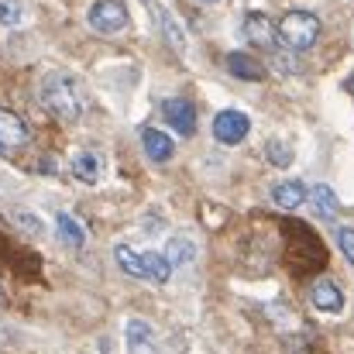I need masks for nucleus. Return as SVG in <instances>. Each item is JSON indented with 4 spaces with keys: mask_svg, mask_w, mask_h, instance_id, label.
<instances>
[{
    "mask_svg": "<svg viewBox=\"0 0 354 354\" xmlns=\"http://www.w3.org/2000/svg\"><path fill=\"white\" fill-rule=\"evenodd\" d=\"M38 97L45 104L48 114H55L59 120H80L86 111V100H83V90L76 86L73 76L66 73H48L38 86Z\"/></svg>",
    "mask_w": 354,
    "mask_h": 354,
    "instance_id": "nucleus-1",
    "label": "nucleus"
},
{
    "mask_svg": "<svg viewBox=\"0 0 354 354\" xmlns=\"http://www.w3.org/2000/svg\"><path fill=\"white\" fill-rule=\"evenodd\" d=\"M114 258H118V265L127 275L148 279V282H162V286L172 279V268H176L165 251H131L127 244H118V248H114Z\"/></svg>",
    "mask_w": 354,
    "mask_h": 354,
    "instance_id": "nucleus-2",
    "label": "nucleus"
},
{
    "mask_svg": "<svg viewBox=\"0 0 354 354\" xmlns=\"http://www.w3.org/2000/svg\"><path fill=\"white\" fill-rule=\"evenodd\" d=\"M275 31H279V41H282L289 52H306V48H313L317 38H320V17L310 14V10H289V14L275 24Z\"/></svg>",
    "mask_w": 354,
    "mask_h": 354,
    "instance_id": "nucleus-3",
    "label": "nucleus"
},
{
    "mask_svg": "<svg viewBox=\"0 0 354 354\" xmlns=\"http://www.w3.org/2000/svg\"><path fill=\"white\" fill-rule=\"evenodd\" d=\"M127 21H131V14H127L124 0H97L86 10V24L97 35H120L127 28Z\"/></svg>",
    "mask_w": 354,
    "mask_h": 354,
    "instance_id": "nucleus-4",
    "label": "nucleus"
},
{
    "mask_svg": "<svg viewBox=\"0 0 354 354\" xmlns=\"http://www.w3.org/2000/svg\"><path fill=\"white\" fill-rule=\"evenodd\" d=\"M248 131H251V120L241 111H221L214 118V138L221 145H241L248 138Z\"/></svg>",
    "mask_w": 354,
    "mask_h": 354,
    "instance_id": "nucleus-5",
    "label": "nucleus"
},
{
    "mask_svg": "<svg viewBox=\"0 0 354 354\" xmlns=\"http://www.w3.org/2000/svg\"><path fill=\"white\" fill-rule=\"evenodd\" d=\"M241 31H244V38H248L254 48H275V45H279V31H275V24H272L265 14H258V10L244 14Z\"/></svg>",
    "mask_w": 354,
    "mask_h": 354,
    "instance_id": "nucleus-6",
    "label": "nucleus"
},
{
    "mask_svg": "<svg viewBox=\"0 0 354 354\" xmlns=\"http://www.w3.org/2000/svg\"><path fill=\"white\" fill-rule=\"evenodd\" d=\"M162 118H165V124H169L172 131H179V134H186V138L196 131V107H193L189 100H183V97L165 100V104H162Z\"/></svg>",
    "mask_w": 354,
    "mask_h": 354,
    "instance_id": "nucleus-7",
    "label": "nucleus"
},
{
    "mask_svg": "<svg viewBox=\"0 0 354 354\" xmlns=\"http://www.w3.org/2000/svg\"><path fill=\"white\" fill-rule=\"evenodd\" d=\"M310 303H313L320 313H341V310H344V296H341L337 282H330V279H317V282H313Z\"/></svg>",
    "mask_w": 354,
    "mask_h": 354,
    "instance_id": "nucleus-8",
    "label": "nucleus"
},
{
    "mask_svg": "<svg viewBox=\"0 0 354 354\" xmlns=\"http://www.w3.org/2000/svg\"><path fill=\"white\" fill-rule=\"evenodd\" d=\"M141 145H145V155L151 162H169L176 155V141L165 131H158V127H145L141 131Z\"/></svg>",
    "mask_w": 354,
    "mask_h": 354,
    "instance_id": "nucleus-9",
    "label": "nucleus"
},
{
    "mask_svg": "<svg viewBox=\"0 0 354 354\" xmlns=\"http://www.w3.org/2000/svg\"><path fill=\"white\" fill-rule=\"evenodd\" d=\"M306 183H299V179H286V183H275L272 186V200H275V207H282V210H299L303 203H306Z\"/></svg>",
    "mask_w": 354,
    "mask_h": 354,
    "instance_id": "nucleus-10",
    "label": "nucleus"
},
{
    "mask_svg": "<svg viewBox=\"0 0 354 354\" xmlns=\"http://www.w3.org/2000/svg\"><path fill=\"white\" fill-rule=\"evenodd\" d=\"M28 138H31V134H28V124H24V120L17 118L14 111H0V145H3V151L21 148Z\"/></svg>",
    "mask_w": 354,
    "mask_h": 354,
    "instance_id": "nucleus-11",
    "label": "nucleus"
},
{
    "mask_svg": "<svg viewBox=\"0 0 354 354\" xmlns=\"http://www.w3.org/2000/svg\"><path fill=\"white\" fill-rule=\"evenodd\" d=\"M73 176L86 186H97L100 176H104V158L97 151H76L73 155Z\"/></svg>",
    "mask_w": 354,
    "mask_h": 354,
    "instance_id": "nucleus-12",
    "label": "nucleus"
},
{
    "mask_svg": "<svg viewBox=\"0 0 354 354\" xmlns=\"http://www.w3.org/2000/svg\"><path fill=\"white\" fill-rule=\"evenodd\" d=\"M227 73H231L234 80H248V83L265 80V66H261L254 55H248V52H231V55H227Z\"/></svg>",
    "mask_w": 354,
    "mask_h": 354,
    "instance_id": "nucleus-13",
    "label": "nucleus"
},
{
    "mask_svg": "<svg viewBox=\"0 0 354 354\" xmlns=\"http://www.w3.org/2000/svg\"><path fill=\"white\" fill-rule=\"evenodd\" d=\"M55 234H59V241H66L69 248H83L86 244V227L73 217V214H55Z\"/></svg>",
    "mask_w": 354,
    "mask_h": 354,
    "instance_id": "nucleus-14",
    "label": "nucleus"
},
{
    "mask_svg": "<svg viewBox=\"0 0 354 354\" xmlns=\"http://www.w3.org/2000/svg\"><path fill=\"white\" fill-rule=\"evenodd\" d=\"M310 200H313V207H317V214H320V217H327V221H334V217H337V196H334V189H330L327 183L313 186Z\"/></svg>",
    "mask_w": 354,
    "mask_h": 354,
    "instance_id": "nucleus-15",
    "label": "nucleus"
},
{
    "mask_svg": "<svg viewBox=\"0 0 354 354\" xmlns=\"http://www.w3.org/2000/svg\"><path fill=\"white\" fill-rule=\"evenodd\" d=\"M127 341H131V348L138 354L155 351V341H151V330H148L145 320H131V324H127Z\"/></svg>",
    "mask_w": 354,
    "mask_h": 354,
    "instance_id": "nucleus-16",
    "label": "nucleus"
},
{
    "mask_svg": "<svg viewBox=\"0 0 354 354\" xmlns=\"http://www.w3.org/2000/svg\"><path fill=\"white\" fill-rule=\"evenodd\" d=\"M165 254H169V261L172 265H189L193 258H196V244L189 241V237H172L169 241V248H165Z\"/></svg>",
    "mask_w": 354,
    "mask_h": 354,
    "instance_id": "nucleus-17",
    "label": "nucleus"
},
{
    "mask_svg": "<svg viewBox=\"0 0 354 354\" xmlns=\"http://www.w3.org/2000/svg\"><path fill=\"white\" fill-rule=\"evenodd\" d=\"M265 155H268V162H275L279 169H286V165L292 162V148H289V145H282L279 138H272V141L265 145Z\"/></svg>",
    "mask_w": 354,
    "mask_h": 354,
    "instance_id": "nucleus-18",
    "label": "nucleus"
},
{
    "mask_svg": "<svg viewBox=\"0 0 354 354\" xmlns=\"http://www.w3.org/2000/svg\"><path fill=\"white\" fill-rule=\"evenodd\" d=\"M21 17H24L21 0H0V24H3V28H17Z\"/></svg>",
    "mask_w": 354,
    "mask_h": 354,
    "instance_id": "nucleus-19",
    "label": "nucleus"
},
{
    "mask_svg": "<svg viewBox=\"0 0 354 354\" xmlns=\"http://www.w3.org/2000/svg\"><path fill=\"white\" fill-rule=\"evenodd\" d=\"M337 244H341L344 258L354 265V231H351V227H341V231H337Z\"/></svg>",
    "mask_w": 354,
    "mask_h": 354,
    "instance_id": "nucleus-20",
    "label": "nucleus"
},
{
    "mask_svg": "<svg viewBox=\"0 0 354 354\" xmlns=\"http://www.w3.org/2000/svg\"><path fill=\"white\" fill-rule=\"evenodd\" d=\"M14 224H21V227H28L31 234H41V224L35 221V217H28V210H24V217H21V210L14 214Z\"/></svg>",
    "mask_w": 354,
    "mask_h": 354,
    "instance_id": "nucleus-21",
    "label": "nucleus"
},
{
    "mask_svg": "<svg viewBox=\"0 0 354 354\" xmlns=\"http://www.w3.org/2000/svg\"><path fill=\"white\" fill-rule=\"evenodd\" d=\"M200 3H217V0H200Z\"/></svg>",
    "mask_w": 354,
    "mask_h": 354,
    "instance_id": "nucleus-22",
    "label": "nucleus"
},
{
    "mask_svg": "<svg viewBox=\"0 0 354 354\" xmlns=\"http://www.w3.org/2000/svg\"><path fill=\"white\" fill-rule=\"evenodd\" d=\"M0 155H3V145H0Z\"/></svg>",
    "mask_w": 354,
    "mask_h": 354,
    "instance_id": "nucleus-23",
    "label": "nucleus"
}]
</instances>
